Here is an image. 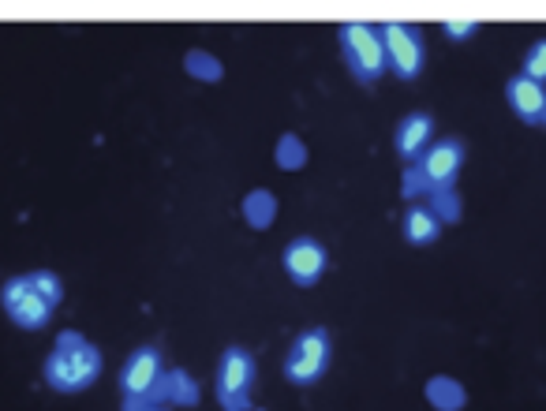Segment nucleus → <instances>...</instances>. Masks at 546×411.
Wrapping results in <instances>:
<instances>
[{"label": "nucleus", "instance_id": "nucleus-16", "mask_svg": "<svg viewBox=\"0 0 546 411\" xmlns=\"http://www.w3.org/2000/svg\"><path fill=\"white\" fill-rule=\"evenodd\" d=\"M184 71L191 79H199V83H221V75H225L221 60H217L214 53H202V49H191V53H187Z\"/></svg>", "mask_w": 546, "mask_h": 411}, {"label": "nucleus", "instance_id": "nucleus-3", "mask_svg": "<svg viewBox=\"0 0 546 411\" xmlns=\"http://www.w3.org/2000/svg\"><path fill=\"white\" fill-rule=\"evenodd\" d=\"M251 389H255V359L244 348H225L217 363V400L225 411L251 408Z\"/></svg>", "mask_w": 546, "mask_h": 411}, {"label": "nucleus", "instance_id": "nucleus-12", "mask_svg": "<svg viewBox=\"0 0 546 411\" xmlns=\"http://www.w3.org/2000/svg\"><path fill=\"white\" fill-rule=\"evenodd\" d=\"M431 135H434L431 113H408L397 124V154L404 161H419V157L427 154V146H431Z\"/></svg>", "mask_w": 546, "mask_h": 411}, {"label": "nucleus", "instance_id": "nucleus-15", "mask_svg": "<svg viewBox=\"0 0 546 411\" xmlns=\"http://www.w3.org/2000/svg\"><path fill=\"white\" fill-rule=\"evenodd\" d=\"M244 221L251 228H270L277 221V199H273V191L259 187V191H251L244 199Z\"/></svg>", "mask_w": 546, "mask_h": 411}, {"label": "nucleus", "instance_id": "nucleus-11", "mask_svg": "<svg viewBox=\"0 0 546 411\" xmlns=\"http://www.w3.org/2000/svg\"><path fill=\"white\" fill-rule=\"evenodd\" d=\"M154 404H180V408H195L202 400V393H199V382L187 374V370H161V378H158V385H154Z\"/></svg>", "mask_w": 546, "mask_h": 411}, {"label": "nucleus", "instance_id": "nucleus-10", "mask_svg": "<svg viewBox=\"0 0 546 411\" xmlns=\"http://www.w3.org/2000/svg\"><path fill=\"white\" fill-rule=\"evenodd\" d=\"M505 98L513 105V113L524 120V124H532V128H546V90L543 83H532V79H509L505 83Z\"/></svg>", "mask_w": 546, "mask_h": 411}, {"label": "nucleus", "instance_id": "nucleus-2", "mask_svg": "<svg viewBox=\"0 0 546 411\" xmlns=\"http://www.w3.org/2000/svg\"><path fill=\"white\" fill-rule=\"evenodd\" d=\"M341 38V53H345L348 71L360 79V83H378L386 64V45H382V30L371 23H345L337 30Z\"/></svg>", "mask_w": 546, "mask_h": 411}, {"label": "nucleus", "instance_id": "nucleus-22", "mask_svg": "<svg viewBox=\"0 0 546 411\" xmlns=\"http://www.w3.org/2000/svg\"><path fill=\"white\" fill-rule=\"evenodd\" d=\"M419 191H427V184H423V172L408 169V172H404V199H412V195H419Z\"/></svg>", "mask_w": 546, "mask_h": 411}, {"label": "nucleus", "instance_id": "nucleus-13", "mask_svg": "<svg viewBox=\"0 0 546 411\" xmlns=\"http://www.w3.org/2000/svg\"><path fill=\"white\" fill-rule=\"evenodd\" d=\"M401 228H404V240L412 243V247H427V243H434L442 236V221H438L427 206H419V202L404 210Z\"/></svg>", "mask_w": 546, "mask_h": 411}, {"label": "nucleus", "instance_id": "nucleus-1", "mask_svg": "<svg viewBox=\"0 0 546 411\" xmlns=\"http://www.w3.org/2000/svg\"><path fill=\"white\" fill-rule=\"evenodd\" d=\"M45 382L53 393H83L87 385L98 382L101 374V352L98 344H90L83 333H60L57 348L45 359Z\"/></svg>", "mask_w": 546, "mask_h": 411}, {"label": "nucleus", "instance_id": "nucleus-8", "mask_svg": "<svg viewBox=\"0 0 546 411\" xmlns=\"http://www.w3.org/2000/svg\"><path fill=\"white\" fill-rule=\"evenodd\" d=\"M460 165H464V142L442 139L427 146V154L419 157L416 169L423 172L427 191H446V187H453V180H457Z\"/></svg>", "mask_w": 546, "mask_h": 411}, {"label": "nucleus", "instance_id": "nucleus-14", "mask_svg": "<svg viewBox=\"0 0 546 411\" xmlns=\"http://www.w3.org/2000/svg\"><path fill=\"white\" fill-rule=\"evenodd\" d=\"M427 404L434 411H464L468 404V393H464V385L457 378H446V374H438L427 382Z\"/></svg>", "mask_w": 546, "mask_h": 411}, {"label": "nucleus", "instance_id": "nucleus-4", "mask_svg": "<svg viewBox=\"0 0 546 411\" xmlns=\"http://www.w3.org/2000/svg\"><path fill=\"white\" fill-rule=\"evenodd\" d=\"M330 367V333L322 326L296 337L292 352L285 355V378L292 385H315Z\"/></svg>", "mask_w": 546, "mask_h": 411}, {"label": "nucleus", "instance_id": "nucleus-19", "mask_svg": "<svg viewBox=\"0 0 546 411\" xmlns=\"http://www.w3.org/2000/svg\"><path fill=\"white\" fill-rule=\"evenodd\" d=\"M524 79L532 83H546V38L535 42L528 53H524Z\"/></svg>", "mask_w": 546, "mask_h": 411}, {"label": "nucleus", "instance_id": "nucleus-23", "mask_svg": "<svg viewBox=\"0 0 546 411\" xmlns=\"http://www.w3.org/2000/svg\"><path fill=\"white\" fill-rule=\"evenodd\" d=\"M124 411H165V404H154V400H146V404H135V408H124Z\"/></svg>", "mask_w": 546, "mask_h": 411}, {"label": "nucleus", "instance_id": "nucleus-5", "mask_svg": "<svg viewBox=\"0 0 546 411\" xmlns=\"http://www.w3.org/2000/svg\"><path fill=\"white\" fill-rule=\"evenodd\" d=\"M0 303H4L8 318L19 329H42L49 322V314H53V303L34 288L30 273L27 277H8L4 288H0Z\"/></svg>", "mask_w": 546, "mask_h": 411}, {"label": "nucleus", "instance_id": "nucleus-18", "mask_svg": "<svg viewBox=\"0 0 546 411\" xmlns=\"http://www.w3.org/2000/svg\"><path fill=\"white\" fill-rule=\"evenodd\" d=\"M427 210L442 221V225H453V221H460V195L453 191V187H446V191H431V202H427Z\"/></svg>", "mask_w": 546, "mask_h": 411}, {"label": "nucleus", "instance_id": "nucleus-6", "mask_svg": "<svg viewBox=\"0 0 546 411\" xmlns=\"http://www.w3.org/2000/svg\"><path fill=\"white\" fill-rule=\"evenodd\" d=\"M382 30V45H386V64L401 79H416L423 71V34L412 23H386Z\"/></svg>", "mask_w": 546, "mask_h": 411}, {"label": "nucleus", "instance_id": "nucleus-21", "mask_svg": "<svg viewBox=\"0 0 546 411\" xmlns=\"http://www.w3.org/2000/svg\"><path fill=\"white\" fill-rule=\"evenodd\" d=\"M442 30H446L449 38H457V42H464V38H472L475 30H479V23H472V19H457V23H446Z\"/></svg>", "mask_w": 546, "mask_h": 411}, {"label": "nucleus", "instance_id": "nucleus-7", "mask_svg": "<svg viewBox=\"0 0 546 411\" xmlns=\"http://www.w3.org/2000/svg\"><path fill=\"white\" fill-rule=\"evenodd\" d=\"M161 352L158 348H139L131 355L124 370H120V393H124V408H135V404H146L154 397V385L161 378Z\"/></svg>", "mask_w": 546, "mask_h": 411}, {"label": "nucleus", "instance_id": "nucleus-17", "mask_svg": "<svg viewBox=\"0 0 546 411\" xmlns=\"http://www.w3.org/2000/svg\"><path fill=\"white\" fill-rule=\"evenodd\" d=\"M277 165H281V169L285 172H296V169H303V165H307V146H303L300 142V135H292V131H288V135H281V142H277Z\"/></svg>", "mask_w": 546, "mask_h": 411}, {"label": "nucleus", "instance_id": "nucleus-9", "mask_svg": "<svg viewBox=\"0 0 546 411\" xmlns=\"http://www.w3.org/2000/svg\"><path fill=\"white\" fill-rule=\"evenodd\" d=\"M326 247L311 236H296V240L285 247V255H281V266H285L288 281L300 284V288H311V284L322 281V273H326Z\"/></svg>", "mask_w": 546, "mask_h": 411}, {"label": "nucleus", "instance_id": "nucleus-20", "mask_svg": "<svg viewBox=\"0 0 546 411\" xmlns=\"http://www.w3.org/2000/svg\"><path fill=\"white\" fill-rule=\"evenodd\" d=\"M30 281H34V288L42 292L53 307H57L60 299H64V284H60V277L53 270H38V273H30Z\"/></svg>", "mask_w": 546, "mask_h": 411}]
</instances>
